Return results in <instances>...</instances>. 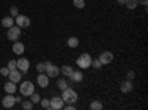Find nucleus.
Returning a JSON list of instances; mask_svg holds the SVG:
<instances>
[{
  "label": "nucleus",
  "instance_id": "f257e3e1",
  "mask_svg": "<svg viewBox=\"0 0 148 110\" xmlns=\"http://www.w3.org/2000/svg\"><path fill=\"white\" fill-rule=\"evenodd\" d=\"M61 98H62V100H64V103H67V104H74V103L77 101L79 95H77V92H76V91L71 89V88L68 86V88L62 89V95H61Z\"/></svg>",
  "mask_w": 148,
  "mask_h": 110
},
{
  "label": "nucleus",
  "instance_id": "f03ea898",
  "mask_svg": "<svg viewBox=\"0 0 148 110\" xmlns=\"http://www.w3.org/2000/svg\"><path fill=\"white\" fill-rule=\"evenodd\" d=\"M19 92H21V95H24V97H30V95L34 92V85H33V82H30V80L21 82Z\"/></svg>",
  "mask_w": 148,
  "mask_h": 110
},
{
  "label": "nucleus",
  "instance_id": "7ed1b4c3",
  "mask_svg": "<svg viewBox=\"0 0 148 110\" xmlns=\"http://www.w3.org/2000/svg\"><path fill=\"white\" fill-rule=\"evenodd\" d=\"M77 66L80 67V68H89L90 66H92V57L89 55V54H82L79 58H77Z\"/></svg>",
  "mask_w": 148,
  "mask_h": 110
},
{
  "label": "nucleus",
  "instance_id": "20e7f679",
  "mask_svg": "<svg viewBox=\"0 0 148 110\" xmlns=\"http://www.w3.org/2000/svg\"><path fill=\"white\" fill-rule=\"evenodd\" d=\"M21 36V28L18 26H12L8 28V39L12 40V42H16Z\"/></svg>",
  "mask_w": 148,
  "mask_h": 110
},
{
  "label": "nucleus",
  "instance_id": "39448f33",
  "mask_svg": "<svg viewBox=\"0 0 148 110\" xmlns=\"http://www.w3.org/2000/svg\"><path fill=\"white\" fill-rule=\"evenodd\" d=\"M15 22H16V26L19 28H27L30 27V24H31V19L25 15H16L15 17Z\"/></svg>",
  "mask_w": 148,
  "mask_h": 110
},
{
  "label": "nucleus",
  "instance_id": "423d86ee",
  "mask_svg": "<svg viewBox=\"0 0 148 110\" xmlns=\"http://www.w3.org/2000/svg\"><path fill=\"white\" fill-rule=\"evenodd\" d=\"M45 73L49 76V79H51V77H56L61 71H59V67H56V66H55V64H52V63H49V64L46 66Z\"/></svg>",
  "mask_w": 148,
  "mask_h": 110
},
{
  "label": "nucleus",
  "instance_id": "0eeeda50",
  "mask_svg": "<svg viewBox=\"0 0 148 110\" xmlns=\"http://www.w3.org/2000/svg\"><path fill=\"white\" fill-rule=\"evenodd\" d=\"M98 59L101 61V64H102V66H105V64L113 63L114 55H113V52H110V51H104V52L99 55V58H98Z\"/></svg>",
  "mask_w": 148,
  "mask_h": 110
},
{
  "label": "nucleus",
  "instance_id": "6e6552de",
  "mask_svg": "<svg viewBox=\"0 0 148 110\" xmlns=\"http://www.w3.org/2000/svg\"><path fill=\"white\" fill-rule=\"evenodd\" d=\"M49 104H51L52 110H61L64 109V100L61 97H53L52 100H49Z\"/></svg>",
  "mask_w": 148,
  "mask_h": 110
},
{
  "label": "nucleus",
  "instance_id": "1a4fd4ad",
  "mask_svg": "<svg viewBox=\"0 0 148 110\" xmlns=\"http://www.w3.org/2000/svg\"><path fill=\"white\" fill-rule=\"evenodd\" d=\"M16 68H18L21 73L28 71V68H30V61H28L27 58H19V59L16 61Z\"/></svg>",
  "mask_w": 148,
  "mask_h": 110
},
{
  "label": "nucleus",
  "instance_id": "9d476101",
  "mask_svg": "<svg viewBox=\"0 0 148 110\" xmlns=\"http://www.w3.org/2000/svg\"><path fill=\"white\" fill-rule=\"evenodd\" d=\"M2 104L6 109H12V107H14L15 106V97H14V94H8L5 98L2 100Z\"/></svg>",
  "mask_w": 148,
  "mask_h": 110
},
{
  "label": "nucleus",
  "instance_id": "9b49d317",
  "mask_svg": "<svg viewBox=\"0 0 148 110\" xmlns=\"http://www.w3.org/2000/svg\"><path fill=\"white\" fill-rule=\"evenodd\" d=\"M37 83H39L40 88H46L49 85V76L46 75V73H39V76H37Z\"/></svg>",
  "mask_w": 148,
  "mask_h": 110
},
{
  "label": "nucleus",
  "instance_id": "f8f14e48",
  "mask_svg": "<svg viewBox=\"0 0 148 110\" xmlns=\"http://www.w3.org/2000/svg\"><path fill=\"white\" fill-rule=\"evenodd\" d=\"M8 76H9V80H10V82H15V83H16V82H19V80H21V77H22V76H21V71H19L18 68L10 70Z\"/></svg>",
  "mask_w": 148,
  "mask_h": 110
},
{
  "label": "nucleus",
  "instance_id": "ddd939ff",
  "mask_svg": "<svg viewBox=\"0 0 148 110\" xmlns=\"http://www.w3.org/2000/svg\"><path fill=\"white\" fill-rule=\"evenodd\" d=\"M12 51H14V54H16V55H22L24 51H25V46H24V43H21V42H14Z\"/></svg>",
  "mask_w": 148,
  "mask_h": 110
},
{
  "label": "nucleus",
  "instance_id": "4468645a",
  "mask_svg": "<svg viewBox=\"0 0 148 110\" xmlns=\"http://www.w3.org/2000/svg\"><path fill=\"white\" fill-rule=\"evenodd\" d=\"M132 89H133V85H132L130 80L123 82V83H121V86H120V91H121L123 94H127V92H130Z\"/></svg>",
  "mask_w": 148,
  "mask_h": 110
},
{
  "label": "nucleus",
  "instance_id": "2eb2a0df",
  "mask_svg": "<svg viewBox=\"0 0 148 110\" xmlns=\"http://www.w3.org/2000/svg\"><path fill=\"white\" fill-rule=\"evenodd\" d=\"M16 85H15V82H8V83H5V91H6V94H15L16 92Z\"/></svg>",
  "mask_w": 148,
  "mask_h": 110
},
{
  "label": "nucleus",
  "instance_id": "dca6fc26",
  "mask_svg": "<svg viewBox=\"0 0 148 110\" xmlns=\"http://www.w3.org/2000/svg\"><path fill=\"white\" fill-rule=\"evenodd\" d=\"M70 77H71V80L73 82H82L83 80V73L79 70V71H74L73 70V73L70 75Z\"/></svg>",
  "mask_w": 148,
  "mask_h": 110
},
{
  "label": "nucleus",
  "instance_id": "f3484780",
  "mask_svg": "<svg viewBox=\"0 0 148 110\" xmlns=\"http://www.w3.org/2000/svg\"><path fill=\"white\" fill-rule=\"evenodd\" d=\"M15 24V19L12 18V17H5L3 19H2V26L5 27V28H9V27H12Z\"/></svg>",
  "mask_w": 148,
  "mask_h": 110
},
{
  "label": "nucleus",
  "instance_id": "a211bd4d",
  "mask_svg": "<svg viewBox=\"0 0 148 110\" xmlns=\"http://www.w3.org/2000/svg\"><path fill=\"white\" fill-rule=\"evenodd\" d=\"M89 107H90L92 110H102V109H104V104H102L101 101L95 100V101H92V103L89 104Z\"/></svg>",
  "mask_w": 148,
  "mask_h": 110
},
{
  "label": "nucleus",
  "instance_id": "6ab92c4d",
  "mask_svg": "<svg viewBox=\"0 0 148 110\" xmlns=\"http://www.w3.org/2000/svg\"><path fill=\"white\" fill-rule=\"evenodd\" d=\"M59 71L62 73L64 76H68V77H70V75L73 73V67H71V66H62V67L59 68Z\"/></svg>",
  "mask_w": 148,
  "mask_h": 110
},
{
  "label": "nucleus",
  "instance_id": "aec40b11",
  "mask_svg": "<svg viewBox=\"0 0 148 110\" xmlns=\"http://www.w3.org/2000/svg\"><path fill=\"white\" fill-rule=\"evenodd\" d=\"M125 5L127 6V9H135L139 5V2L138 0H125Z\"/></svg>",
  "mask_w": 148,
  "mask_h": 110
},
{
  "label": "nucleus",
  "instance_id": "412c9836",
  "mask_svg": "<svg viewBox=\"0 0 148 110\" xmlns=\"http://www.w3.org/2000/svg\"><path fill=\"white\" fill-rule=\"evenodd\" d=\"M67 45H68V48H77L79 46V39L77 37H70L67 40Z\"/></svg>",
  "mask_w": 148,
  "mask_h": 110
},
{
  "label": "nucleus",
  "instance_id": "4be33fe9",
  "mask_svg": "<svg viewBox=\"0 0 148 110\" xmlns=\"http://www.w3.org/2000/svg\"><path fill=\"white\" fill-rule=\"evenodd\" d=\"M56 86L62 91V89H65V88H68V83H67V80L65 79H58L56 80Z\"/></svg>",
  "mask_w": 148,
  "mask_h": 110
},
{
  "label": "nucleus",
  "instance_id": "5701e85b",
  "mask_svg": "<svg viewBox=\"0 0 148 110\" xmlns=\"http://www.w3.org/2000/svg\"><path fill=\"white\" fill-rule=\"evenodd\" d=\"M73 5L76 6L77 9H83L86 6V2H84V0H73Z\"/></svg>",
  "mask_w": 148,
  "mask_h": 110
},
{
  "label": "nucleus",
  "instance_id": "b1692460",
  "mask_svg": "<svg viewBox=\"0 0 148 110\" xmlns=\"http://www.w3.org/2000/svg\"><path fill=\"white\" fill-rule=\"evenodd\" d=\"M30 97H31V100H30V101H31L33 104H36V103H40V100H42V98H40V95L37 94V92H33Z\"/></svg>",
  "mask_w": 148,
  "mask_h": 110
},
{
  "label": "nucleus",
  "instance_id": "393cba45",
  "mask_svg": "<svg viewBox=\"0 0 148 110\" xmlns=\"http://www.w3.org/2000/svg\"><path fill=\"white\" fill-rule=\"evenodd\" d=\"M21 107L25 110H31L33 109V103L31 101H21Z\"/></svg>",
  "mask_w": 148,
  "mask_h": 110
},
{
  "label": "nucleus",
  "instance_id": "a878e982",
  "mask_svg": "<svg viewBox=\"0 0 148 110\" xmlns=\"http://www.w3.org/2000/svg\"><path fill=\"white\" fill-rule=\"evenodd\" d=\"M8 68H9V71H10V70H15V68H16V61H15V59H9Z\"/></svg>",
  "mask_w": 148,
  "mask_h": 110
},
{
  "label": "nucleus",
  "instance_id": "bb28decb",
  "mask_svg": "<svg viewBox=\"0 0 148 110\" xmlns=\"http://www.w3.org/2000/svg\"><path fill=\"white\" fill-rule=\"evenodd\" d=\"M36 68H37V71H39V73H43L46 70V64L45 63H39V64L36 66Z\"/></svg>",
  "mask_w": 148,
  "mask_h": 110
},
{
  "label": "nucleus",
  "instance_id": "cd10ccee",
  "mask_svg": "<svg viewBox=\"0 0 148 110\" xmlns=\"http://www.w3.org/2000/svg\"><path fill=\"white\" fill-rule=\"evenodd\" d=\"M92 66L95 67V68H101L102 67V64H101V61L98 59V58H95V59H92Z\"/></svg>",
  "mask_w": 148,
  "mask_h": 110
},
{
  "label": "nucleus",
  "instance_id": "c85d7f7f",
  "mask_svg": "<svg viewBox=\"0 0 148 110\" xmlns=\"http://www.w3.org/2000/svg\"><path fill=\"white\" fill-rule=\"evenodd\" d=\"M16 15H19L18 8H16V6H12V8H10V17H16Z\"/></svg>",
  "mask_w": 148,
  "mask_h": 110
},
{
  "label": "nucleus",
  "instance_id": "c756f323",
  "mask_svg": "<svg viewBox=\"0 0 148 110\" xmlns=\"http://www.w3.org/2000/svg\"><path fill=\"white\" fill-rule=\"evenodd\" d=\"M40 104H42V107L43 109H51V104H49V100H40Z\"/></svg>",
  "mask_w": 148,
  "mask_h": 110
},
{
  "label": "nucleus",
  "instance_id": "7c9ffc66",
  "mask_svg": "<svg viewBox=\"0 0 148 110\" xmlns=\"http://www.w3.org/2000/svg\"><path fill=\"white\" fill-rule=\"evenodd\" d=\"M0 75H2V76H8L9 75V68L8 67H2V68H0Z\"/></svg>",
  "mask_w": 148,
  "mask_h": 110
},
{
  "label": "nucleus",
  "instance_id": "2f4dec72",
  "mask_svg": "<svg viewBox=\"0 0 148 110\" xmlns=\"http://www.w3.org/2000/svg\"><path fill=\"white\" fill-rule=\"evenodd\" d=\"M64 107H65V110H74V109H76V107H74V104H67Z\"/></svg>",
  "mask_w": 148,
  "mask_h": 110
},
{
  "label": "nucleus",
  "instance_id": "473e14b6",
  "mask_svg": "<svg viewBox=\"0 0 148 110\" xmlns=\"http://www.w3.org/2000/svg\"><path fill=\"white\" fill-rule=\"evenodd\" d=\"M133 77H135V73H133V71H129V73H127V79H129V80H132Z\"/></svg>",
  "mask_w": 148,
  "mask_h": 110
},
{
  "label": "nucleus",
  "instance_id": "72a5a7b5",
  "mask_svg": "<svg viewBox=\"0 0 148 110\" xmlns=\"http://www.w3.org/2000/svg\"><path fill=\"white\" fill-rule=\"evenodd\" d=\"M138 2H139V5H144V6L148 5V0H138Z\"/></svg>",
  "mask_w": 148,
  "mask_h": 110
},
{
  "label": "nucleus",
  "instance_id": "f704fd0d",
  "mask_svg": "<svg viewBox=\"0 0 148 110\" xmlns=\"http://www.w3.org/2000/svg\"><path fill=\"white\" fill-rule=\"evenodd\" d=\"M22 100H21V97H15V103H21Z\"/></svg>",
  "mask_w": 148,
  "mask_h": 110
},
{
  "label": "nucleus",
  "instance_id": "c9c22d12",
  "mask_svg": "<svg viewBox=\"0 0 148 110\" xmlns=\"http://www.w3.org/2000/svg\"><path fill=\"white\" fill-rule=\"evenodd\" d=\"M117 3H120V5H125V0H117Z\"/></svg>",
  "mask_w": 148,
  "mask_h": 110
}]
</instances>
